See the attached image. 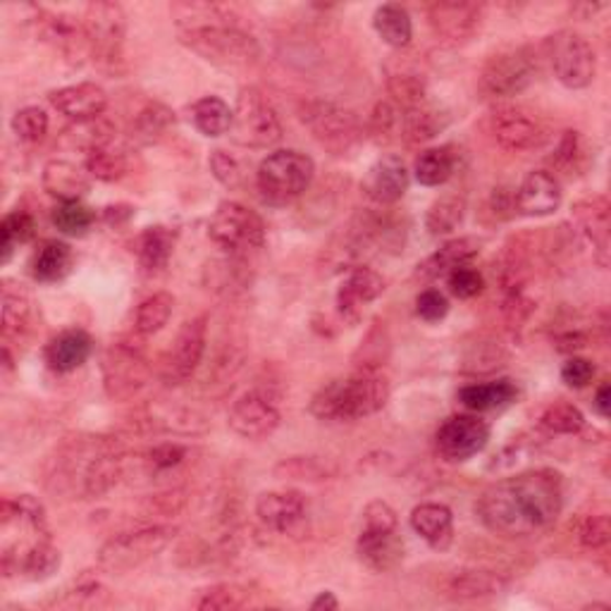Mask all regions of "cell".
Wrapping results in <instances>:
<instances>
[{
	"mask_svg": "<svg viewBox=\"0 0 611 611\" xmlns=\"http://www.w3.org/2000/svg\"><path fill=\"white\" fill-rule=\"evenodd\" d=\"M564 509L562 475L550 468L525 471L493 483L475 501V516L487 531L521 540L545 533Z\"/></svg>",
	"mask_w": 611,
	"mask_h": 611,
	"instance_id": "obj_1",
	"label": "cell"
},
{
	"mask_svg": "<svg viewBox=\"0 0 611 611\" xmlns=\"http://www.w3.org/2000/svg\"><path fill=\"white\" fill-rule=\"evenodd\" d=\"M180 41L199 58L220 70H249L261 60V44L237 22L233 10L217 3L172 5Z\"/></svg>",
	"mask_w": 611,
	"mask_h": 611,
	"instance_id": "obj_2",
	"label": "cell"
},
{
	"mask_svg": "<svg viewBox=\"0 0 611 611\" xmlns=\"http://www.w3.org/2000/svg\"><path fill=\"white\" fill-rule=\"evenodd\" d=\"M389 401V383L377 369H359L349 377L320 387L308 404L310 416L325 423H354L383 411Z\"/></svg>",
	"mask_w": 611,
	"mask_h": 611,
	"instance_id": "obj_3",
	"label": "cell"
},
{
	"mask_svg": "<svg viewBox=\"0 0 611 611\" xmlns=\"http://www.w3.org/2000/svg\"><path fill=\"white\" fill-rule=\"evenodd\" d=\"M316 162L310 156L282 148L261 160L256 172V184L268 206H290L314 182Z\"/></svg>",
	"mask_w": 611,
	"mask_h": 611,
	"instance_id": "obj_4",
	"label": "cell"
},
{
	"mask_svg": "<svg viewBox=\"0 0 611 611\" xmlns=\"http://www.w3.org/2000/svg\"><path fill=\"white\" fill-rule=\"evenodd\" d=\"M357 552L361 562L377 574L392 572L404 559V540L399 535L397 511L387 501L375 499L363 509V528Z\"/></svg>",
	"mask_w": 611,
	"mask_h": 611,
	"instance_id": "obj_5",
	"label": "cell"
},
{
	"mask_svg": "<svg viewBox=\"0 0 611 611\" xmlns=\"http://www.w3.org/2000/svg\"><path fill=\"white\" fill-rule=\"evenodd\" d=\"M298 120L304 122L310 137L332 156L349 154L363 134L359 117L349 108L328 99H306L298 103Z\"/></svg>",
	"mask_w": 611,
	"mask_h": 611,
	"instance_id": "obj_6",
	"label": "cell"
},
{
	"mask_svg": "<svg viewBox=\"0 0 611 611\" xmlns=\"http://www.w3.org/2000/svg\"><path fill=\"white\" fill-rule=\"evenodd\" d=\"M540 72V60L531 46L501 50L485 63L478 77L483 99H511L533 84Z\"/></svg>",
	"mask_w": 611,
	"mask_h": 611,
	"instance_id": "obj_7",
	"label": "cell"
},
{
	"mask_svg": "<svg viewBox=\"0 0 611 611\" xmlns=\"http://www.w3.org/2000/svg\"><path fill=\"white\" fill-rule=\"evenodd\" d=\"M178 535L172 525H146L111 538L99 550V566L111 574H127L166 550Z\"/></svg>",
	"mask_w": 611,
	"mask_h": 611,
	"instance_id": "obj_8",
	"label": "cell"
},
{
	"mask_svg": "<svg viewBox=\"0 0 611 611\" xmlns=\"http://www.w3.org/2000/svg\"><path fill=\"white\" fill-rule=\"evenodd\" d=\"M233 139L247 148H270L282 139V122L275 105L261 89L247 87L239 91L233 111Z\"/></svg>",
	"mask_w": 611,
	"mask_h": 611,
	"instance_id": "obj_9",
	"label": "cell"
},
{
	"mask_svg": "<svg viewBox=\"0 0 611 611\" xmlns=\"http://www.w3.org/2000/svg\"><path fill=\"white\" fill-rule=\"evenodd\" d=\"M103 387L113 401H127L137 397L151 377L146 351L132 339H120L105 349L103 354Z\"/></svg>",
	"mask_w": 611,
	"mask_h": 611,
	"instance_id": "obj_10",
	"label": "cell"
},
{
	"mask_svg": "<svg viewBox=\"0 0 611 611\" xmlns=\"http://www.w3.org/2000/svg\"><path fill=\"white\" fill-rule=\"evenodd\" d=\"M84 32L89 41V56L103 67H115L122 60V46L127 36V15L120 3L97 0L84 12Z\"/></svg>",
	"mask_w": 611,
	"mask_h": 611,
	"instance_id": "obj_11",
	"label": "cell"
},
{
	"mask_svg": "<svg viewBox=\"0 0 611 611\" xmlns=\"http://www.w3.org/2000/svg\"><path fill=\"white\" fill-rule=\"evenodd\" d=\"M208 237L233 253L261 249L265 244V223L244 203L223 201L208 220Z\"/></svg>",
	"mask_w": 611,
	"mask_h": 611,
	"instance_id": "obj_12",
	"label": "cell"
},
{
	"mask_svg": "<svg viewBox=\"0 0 611 611\" xmlns=\"http://www.w3.org/2000/svg\"><path fill=\"white\" fill-rule=\"evenodd\" d=\"M554 77L566 89H588L597 75V56L586 36L578 32L562 30L547 41Z\"/></svg>",
	"mask_w": 611,
	"mask_h": 611,
	"instance_id": "obj_13",
	"label": "cell"
},
{
	"mask_svg": "<svg viewBox=\"0 0 611 611\" xmlns=\"http://www.w3.org/2000/svg\"><path fill=\"white\" fill-rule=\"evenodd\" d=\"M485 22V5L468 0H440L428 5V24L444 46H466L480 34Z\"/></svg>",
	"mask_w": 611,
	"mask_h": 611,
	"instance_id": "obj_14",
	"label": "cell"
},
{
	"mask_svg": "<svg viewBox=\"0 0 611 611\" xmlns=\"http://www.w3.org/2000/svg\"><path fill=\"white\" fill-rule=\"evenodd\" d=\"M206 316H196L182 325L178 337H174L172 349L168 351L166 361H162V380L168 385H184L192 380L203 354H206Z\"/></svg>",
	"mask_w": 611,
	"mask_h": 611,
	"instance_id": "obj_15",
	"label": "cell"
},
{
	"mask_svg": "<svg viewBox=\"0 0 611 611\" xmlns=\"http://www.w3.org/2000/svg\"><path fill=\"white\" fill-rule=\"evenodd\" d=\"M490 442V426L480 416L459 414L446 418L434 432V446L446 461H468Z\"/></svg>",
	"mask_w": 611,
	"mask_h": 611,
	"instance_id": "obj_16",
	"label": "cell"
},
{
	"mask_svg": "<svg viewBox=\"0 0 611 611\" xmlns=\"http://www.w3.org/2000/svg\"><path fill=\"white\" fill-rule=\"evenodd\" d=\"M256 516L270 531L302 538L308 531V499L298 490L263 493L256 501Z\"/></svg>",
	"mask_w": 611,
	"mask_h": 611,
	"instance_id": "obj_17",
	"label": "cell"
},
{
	"mask_svg": "<svg viewBox=\"0 0 611 611\" xmlns=\"http://www.w3.org/2000/svg\"><path fill=\"white\" fill-rule=\"evenodd\" d=\"M280 420L275 399L261 389H251L233 404L227 423L244 440H263L280 428Z\"/></svg>",
	"mask_w": 611,
	"mask_h": 611,
	"instance_id": "obj_18",
	"label": "cell"
},
{
	"mask_svg": "<svg viewBox=\"0 0 611 611\" xmlns=\"http://www.w3.org/2000/svg\"><path fill=\"white\" fill-rule=\"evenodd\" d=\"M495 142L513 154L533 151L547 139V132L542 122L521 108H501L493 117Z\"/></svg>",
	"mask_w": 611,
	"mask_h": 611,
	"instance_id": "obj_19",
	"label": "cell"
},
{
	"mask_svg": "<svg viewBox=\"0 0 611 611\" xmlns=\"http://www.w3.org/2000/svg\"><path fill=\"white\" fill-rule=\"evenodd\" d=\"M385 292V278L373 268L357 265L351 268L347 278L337 290V310L347 323H359L363 308L373 304Z\"/></svg>",
	"mask_w": 611,
	"mask_h": 611,
	"instance_id": "obj_20",
	"label": "cell"
},
{
	"mask_svg": "<svg viewBox=\"0 0 611 611\" xmlns=\"http://www.w3.org/2000/svg\"><path fill=\"white\" fill-rule=\"evenodd\" d=\"M361 189L377 206H392L409 192V170L399 156H383L365 172Z\"/></svg>",
	"mask_w": 611,
	"mask_h": 611,
	"instance_id": "obj_21",
	"label": "cell"
},
{
	"mask_svg": "<svg viewBox=\"0 0 611 611\" xmlns=\"http://www.w3.org/2000/svg\"><path fill=\"white\" fill-rule=\"evenodd\" d=\"M609 213H611L609 199L602 194L580 199L574 203V208H572V215L578 223L582 237L592 244L597 261H600L602 265H609V247H611Z\"/></svg>",
	"mask_w": 611,
	"mask_h": 611,
	"instance_id": "obj_22",
	"label": "cell"
},
{
	"mask_svg": "<svg viewBox=\"0 0 611 611\" xmlns=\"http://www.w3.org/2000/svg\"><path fill=\"white\" fill-rule=\"evenodd\" d=\"M516 211L525 217H545L562 206V184L550 170H533L516 189Z\"/></svg>",
	"mask_w": 611,
	"mask_h": 611,
	"instance_id": "obj_23",
	"label": "cell"
},
{
	"mask_svg": "<svg viewBox=\"0 0 611 611\" xmlns=\"http://www.w3.org/2000/svg\"><path fill=\"white\" fill-rule=\"evenodd\" d=\"M60 550L53 545L50 538L34 542L20 554H3V576L5 578H26V580H46L60 568Z\"/></svg>",
	"mask_w": 611,
	"mask_h": 611,
	"instance_id": "obj_24",
	"label": "cell"
},
{
	"mask_svg": "<svg viewBox=\"0 0 611 611\" xmlns=\"http://www.w3.org/2000/svg\"><path fill=\"white\" fill-rule=\"evenodd\" d=\"M48 101L60 115L70 117L72 122H87L103 117L108 108V93L103 87L93 84V81H81V84L53 91Z\"/></svg>",
	"mask_w": 611,
	"mask_h": 611,
	"instance_id": "obj_25",
	"label": "cell"
},
{
	"mask_svg": "<svg viewBox=\"0 0 611 611\" xmlns=\"http://www.w3.org/2000/svg\"><path fill=\"white\" fill-rule=\"evenodd\" d=\"M36 24L38 34L46 44L56 46L67 58L75 60L89 53V41L84 32V22L75 20L72 15H63V12H44L36 10Z\"/></svg>",
	"mask_w": 611,
	"mask_h": 611,
	"instance_id": "obj_26",
	"label": "cell"
},
{
	"mask_svg": "<svg viewBox=\"0 0 611 611\" xmlns=\"http://www.w3.org/2000/svg\"><path fill=\"white\" fill-rule=\"evenodd\" d=\"M483 249V239L478 237H459L442 244V247L430 253L426 261H420L416 265L414 280L418 282H432L438 278H446L454 268L468 265L475 256Z\"/></svg>",
	"mask_w": 611,
	"mask_h": 611,
	"instance_id": "obj_27",
	"label": "cell"
},
{
	"mask_svg": "<svg viewBox=\"0 0 611 611\" xmlns=\"http://www.w3.org/2000/svg\"><path fill=\"white\" fill-rule=\"evenodd\" d=\"M41 184H44L50 196H56L60 203L65 201H81L91 189V174L87 168L77 166L72 160H48L41 174Z\"/></svg>",
	"mask_w": 611,
	"mask_h": 611,
	"instance_id": "obj_28",
	"label": "cell"
},
{
	"mask_svg": "<svg viewBox=\"0 0 611 611\" xmlns=\"http://www.w3.org/2000/svg\"><path fill=\"white\" fill-rule=\"evenodd\" d=\"M507 590V578L485 568H461L444 580V595L459 602L487 600Z\"/></svg>",
	"mask_w": 611,
	"mask_h": 611,
	"instance_id": "obj_29",
	"label": "cell"
},
{
	"mask_svg": "<svg viewBox=\"0 0 611 611\" xmlns=\"http://www.w3.org/2000/svg\"><path fill=\"white\" fill-rule=\"evenodd\" d=\"M411 528L416 535L423 538L432 550H446L454 538V516L452 509L438 505V501H426L411 511Z\"/></svg>",
	"mask_w": 611,
	"mask_h": 611,
	"instance_id": "obj_30",
	"label": "cell"
},
{
	"mask_svg": "<svg viewBox=\"0 0 611 611\" xmlns=\"http://www.w3.org/2000/svg\"><path fill=\"white\" fill-rule=\"evenodd\" d=\"M93 342L84 330H65L56 335L46 347V363L56 373H72L81 369L91 357Z\"/></svg>",
	"mask_w": 611,
	"mask_h": 611,
	"instance_id": "obj_31",
	"label": "cell"
},
{
	"mask_svg": "<svg viewBox=\"0 0 611 611\" xmlns=\"http://www.w3.org/2000/svg\"><path fill=\"white\" fill-rule=\"evenodd\" d=\"M428 79L411 63H399L397 67H387V93L389 101L397 103L401 111H409L420 103H426Z\"/></svg>",
	"mask_w": 611,
	"mask_h": 611,
	"instance_id": "obj_32",
	"label": "cell"
},
{
	"mask_svg": "<svg viewBox=\"0 0 611 611\" xmlns=\"http://www.w3.org/2000/svg\"><path fill=\"white\" fill-rule=\"evenodd\" d=\"M115 139V129L111 122L105 117L87 120V122H72L70 127L63 129L60 146L70 148V151H81V154H97L101 148H108Z\"/></svg>",
	"mask_w": 611,
	"mask_h": 611,
	"instance_id": "obj_33",
	"label": "cell"
},
{
	"mask_svg": "<svg viewBox=\"0 0 611 611\" xmlns=\"http://www.w3.org/2000/svg\"><path fill=\"white\" fill-rule=\"evenodd\" d=\"M174 125H178V117H174L168 105L146 103L132 120L129 139L139 146H151L160 139H166L174 129Z\"/></svg>",
	"mask_w": 611,
	"mask_h": 611,
	"instance_id": "obj_34",
	"label": "cell"
},
{
	"mask_svg": "<svg viewBox=\"0 0 611 611\" xmlns=\"http://www.w3.org/2000/svg\"><path fill=\"white\" fill-rule=\"evenodd\" d=\"M516 397H519V387H516L513 380L507 377L495 380V383H480L459 389V401L473 414L501 409V406L511 404Z\"/></svg>",
	"mask_w": 611,
	"mask_h": 611,
	"instance_id": "obj_35",
	"label": "cell"
},
{
	"mask_svg": "<svg viewBox=\"0 0 611 611\" xmlns=\"http://www.w3.org/2000/svg\"><path fill=\"white\" fill-rule=\"evenodd\" d=\"M450 125V115H444L438 108L428 103H420L416 108L404 111L401 120V137L406 144L418 146L438 137V134Z\"/></svg>",
	"mask_w": 611,
	"mask_h": 611,
	"instance_id": "obj_36",
	"label": "cell"
},
{
	"mask_svg": "<svg viewBox=\"0 0 611 611\" xmlns=\"http://www.w3.org/2000/svg\"><path fill=\"white\" fill-rule=\"evenodd\" d=\"M75 263V253L70 244L48 239L38 247V251L32 258V275L38 282H60L63 278L70 275Z\"/></svg>",
	"mask_w": 611,
	"mask_h": 611,
	"instance_id": "obj_37",
	"label": "cell"
},
{
	"mask_svg": "<svg viewBox=\"0 0 611 611\" xmlns=\"http://www.w3.org/2000/svg\"><path fill=\"white\" fill-rule=\"evenodd\" d=\"M373 26H375L377 36L383 38L387 46L397 48V50L409 46L414 38V24H411L409 10L399 3L380 5L373 15Z\"/></svg>",
	"mask_w": 611,
	"mask_h": 611,
	"instance_id": "obj_38",
	"label": "cell"
},
{
	"mask_svg": "<svg viewBox=\"0 0 611 611\" xmlns=\"http://www.w3.org/2000/svg\"><path fill=\"white\" fill-rule=\"evenodd\" d=\"M174 251V233L168 227H148L137 239V258L146 273H160L166 270Z\"/></svg>",
	"mask_w": 611,
	"mask_h": 611,
	"instance_id": "obj_39",
	"label": "cell"
},
{
	"mask_svg": "<svg viewBox=\"0 0 611 611\" xmlns=\"http://www.w3.org/2000/svg\"><path fill=\"white\" fill-rule=\"evenodd\" d=\"M456 170V154L454 146H438L428 148L420 154L414 162V174L416 182L423 186H440L452 178Z\"/></svg>",
	"mask_w": 611,
	"mask_h": 611,
	"instance_id": "obj_40",
	"label": "cell"
},
{
	"mask_svg": "<svg viewBox=\"0 0 611 611\" xmlns=\"http://www.w3.org/2000/svg\"><path fill=\"white\" fill-rule=\"evenodd\" d=\"M233 108L220 97H203L192 105L194 127L208 139L223 137V134L233 129Z\"/></svg>",
	"mask_w": 611,
	"mask_h": 611,
	"instance_id": "obj_41",
	"label": "cell"
},
{
	"mask_svg": "<svg viewBox=\"0 0 611 611\" xmlns=\"http://www.w3.org/2000/svg\"><path fill=\"white\" fill-rule=\"evenodd\" d=\"M466 199L459 194H444L432 203L426 215V227L432 237H446L464 223Z\"/></svg>",
	"mask_w": 611,
	"mask_h": 611,
	"instance_id": "obj_42",
	"label": "cell"
},
{
	"mask_svg": "<svg viewBox=\"0 0 611 611\" xmlns=\"http://www.w3.org/2000/svg\"><path fill=\"white\" fill-rule=\"evenodd\" d=\"M174 310V296L170 292H156L144 298L137 308V318H134V330L142 337H151L160 332L172 318Z\"/></svg>",
	"mask_w": 611,
	"mask_h": 611,
	"instance_id": "obj_43",
	"label": "cell"
},
{
	"mask_svg": "<svg viewBox=\"0 0 611 611\" xmlns=\"http://www.w3.org/2000/svg\"><path fill=\"white\" fill-rule=\"evenodd\" d=\"M550 162H552L554 170H559L562 174H568V178H574V174H580L582 170H586L588 148H586V142H582V137H580V132L566 129L562 134L559 144H556Z\"/></svg>",
	"mask_w": 611,
	"mask_h": 611,
	"instance_id": "obj_44",
	"label": "cell"
},
{
	"mask_svg": "<svg viewBox=\"0 0 611 611\" xmlns=\"http://www.w3.org/2000/svg\"><path fill=\"white\" fill-rule=\"evenodd\" d=\"M32 318V304L30 296H26L20 287H12L5 284L3 287V337H22L30 328Z\"/></svg>",
	"mask_w": 611,
	"mask_h": 611,
	"instance_id": "obj_45",
	"label": "cell"
},
{
	"mask_svg": "<svg viewBox=\"0 0 611 611\" xmlns=\"http://www.w3.org/2000/svg\"><path fill=\"white\" fill-rule=\"evenodd\" d=\"M50 220L58 227V233L67 237H84L93 220H97V213L87 208L81 201H65L53 208Z\"/></svg>",
	"mask_w": 611,
	"mask_h": 611,
	"instance_id": "obj_46",
	"label": "cell"
},
{
	"mask_svg": "<svg viewBox=\"0 0 611 611\" xmlns=\"http://www.w3.org/2000/svg\"><path fill=\"white\" fill-rule=\"evenodd\" d=\"M401 120H404V111L392 103L389 99L377 101L375 108L371 111L369 117V134L371 139L377 144H389L401 137Z\"/></svg>",
	"mask_w": 611,
	"mask_h": 611,
	"instance_id": "obj_47",
	"label": "cell"
},
{
	"mask_svg": "<svg viewBox=\"0 0 611 611\" xmlns=\"http://www.w3.org/2000/svg\"><path fill=\"white\" fill-rule=\"evenodd\" d=\"M249 604V590L239 582H217L208 590H203L194 602L201 611H235Z\"/></svg>",
	"mask_w": 611,
	"mask_h": 611,
	"instance_id": "obj_48",
	"label": "cell"
},
{
	"mask_svg": "<svg viewBox=\"0 0 611 611\" xmlns=\"http://www.w3.org/2000/svg\"><path fill=\"white\" fill-rule=\"evenodd\" d=\"M540 426L554 434H578L586 428V416H582V411L574 404L554 401L542 411Z\"/></svg>",
	"mask_w": 611,
	"mask_h": 611,
	"instance_id": "obj_49",
	"label": "cell"
},
{
	"mask_svg": "<svg viewBox=\"0 0 611 611\" xmlns=\"http://www.w3.org/2000/svg\"><path fill=\"white\" fill-rule=\"evenodd\" d=\"M84 168L91 174V180L120 182L129 172V162H127L125 154L113 151V148L108 146V148H101V151H97V154L87 156Z\"/></svg>",
	"mask_w": 611,
	"mask_h": 611,
	"instance_id": "obj_50",
	"label": "cell"
},
{
	"mask_svg": "<svg viewBox=\"0 0 611 611\" xmlns=\"http://www.w3.org/2000/svg\"><path fill=\"white\" fill-rule=\"evenodd\" d=\"M34 217L26 213V211H12L3 217V223H0V237H3V263L10 261L12 251H15L18 244L30 241L34 237Z\"/></svg>",
	"mask_w": 611,
	"mask_h": 611,
	"instance_id": "obj_51",
	"label": "cell"
},
{
	"mask_svg": "<svg viewBox=\"0 0 611 611\" xmlns=\"http://www.w3.org/2000/svg\"><path fill=\"white\" fill-rule=\"evenodd\" d=\"M48 125H50L48 115L44 108L38 105H26L12 115V132H15V137L24 144L44 142V137L48 134Z\"/></svg>",
	"mask_w": 611,
	"mask_h": 611,
	"instance_id": "obj_52",
	"label": "cell"
},
{
	"mask_svg": "<svg viewBox=\"0 0 611 611\" xmlns=\"http://www.w3.org/2000/svg\"><path fill=\"white\" fill-rule=\"evenodd\" d=\"M611 538V525L607 513H590L580 521L578 540L586 550H604Z\"/></svg>",
	"mask_w": 611,
	"mask_h": 611,
	"instance_id": "obj_53",
	"label": "cell"
},
{
	"mask_svg": "<svg viewBox=\"0 0 611 611\" xmlns=\"http://www.w3.org/2000/svg\"><path fill=\"white\" fill-rule=\"evenodd\" d=\"M208 166L213 170V178L227 189H239L244 182V170L235 156H229L223 148H215L208 158Z\"/></svg>",
	"mask_w": 611,
	"mask_h": 611,
	"instance_id": "obj_54",
	"label": "cell"
},
{
	"mask_svg": "<svg viewBox=\"0 0 611 611\" xmlns=\"http://www.w3.org/2000/svg\"><path fill=\"white\" fill-rule=\"evenodd\" d=\"M446 284H450V292L459 298H475L483 294L485 290V278L478 270L471 265L454 268L450 275H446Z\"/></svg>",
	"mask_w": 611,
	"mask_h": 611,
	"instance_id": "obj_55",
	"label": "cell"
},
{
	"mask_svg": "<svg viewBox=\"0 0 611 611\" xmlns=\"http://www.w3.org/2000/svg\"><path fill=\"white\" fill-rule=\"evenodd\" d=\"M63 607H77V609H93V607H108L111 604V597H108V590L97 580L81 582L72 592H67L65 600L60 602Z\"/></svg>",
	"mask_w": 611,
	"mask_h": 611,
	"instance_id": "obj_56",
	"label": "cell"
},
{
	"mask_svg": "<svg viewBox=\"0 0 611 611\" xmlns=\"http://www.w3.org/2000/svg\"><path fill=\"white\" fill-rule=\"evenodd\" d=\"M280 475H290L298 480H325L328 478V468H325L318 459L310 456H292L275 468Z\"/></svg>",
	"mask_w": 611,
	"mask_h": 611,
	"instance_id": "obj_57",
	"label": "cell"
},
{
	"mask_svg": "<svg viewBox=\"0 0 611 611\" xmlns=\"http://www.w3.org/2000/svg\"><path fill=\"white\" fill-rule=\"evenodd\" d=\"M186 456V446L178 442H162L146 452V464L156 471H170L180 466Z\"/></svg>",
	"mask_w": 611,
	"mask_h": 611,
	"instance_id": "obj_58",
	"label": "cell"
},
{
	"mask_svg": "<svg viewBox=\"0 0 611 611\" xmlns=\"http://www.w3.org/2000/svg\"><path fill=\"white\" fill-rule=\"evenodd\" d=\"M416 314L426 323H438L450 314V302L440 290H426L416 298Z\"/></svg>",
	"mask_w": 611,
	"mask_h": 611,
	"instance_id": "obj_59",
	"label": "cell"
},
{
	"mask_svg": "<svg viewBox=\"0 0 611 611\" xmlns=\"http://www.w3.org/2000/svg\"><path fill=\"white\" fill-rule=\"evenodd\" d=\"M595 377V363L580 357H572L562 365V380L568 387H588Z\"/></svg>",
	"mask_w": 611,
	"mask_h": 611,
	"instance_id": "obj_60",
	"label": "cell"
},
{
	"mask_svg": "<svg viewBox=\"0 0 611 611\" xmlns=\"http://www.w3.org/2000/svg\"><path fill=\"white\" fill-rule=\"evenodd\" d=\"M132 215H134V208L127 206V203H117V206H105L103 208V220L111 227L125 225Z\"/></svg>",
	"mask_w": 611,
	"mask_h": 611,
	"instance_id": "obj_61",
	"label": "cell"
},
{
	"mask_svg": "<svg viewBox=\"0 0 611 611\" xmlns=\"http://www.w3.org/2000/svg\"><path fill=\"white\" fill-rule=\"evenodd\" d=\"M586 342H588V339L582 332H564V335L556 337V349H559V351H578V349L586 347Z\"/></svg>",
	"mask_w": 611,
	"mask_h": 611,
	"instance_id": "obj_62",
	"label": "cell"
},
{
	"mask_svg": "<svg viewBox=\"0 0 611 611\" xmlns=\"http://www.w3.org/2000/svg\"><path fill=\"white\" fill-rule=\"evenodd\" d=\"M595 411L600 414L602 418H609V411H611V387L609 383H602L600 387H597V395H595Z\"/></svg>",
	"mask_w": 611,
	"mask_h": 611,
	"instance_id": "obj_63",
	"label": "cell"
},
{
	"mask_svg": "<svg viewBox=\"0 0 611 611\" xmlns=\"http://www.w3.org/2000/svg\"><path fill=\"white\" fill-rule=\"evenodd\" d=\"M310 609H314V611H335V609H339V600L335 597V592L325 590L316 597L314 602H310Z\"/></svg>",
	"mask_w": 611,
	"mask_h": 611,
	"instance_id": "obj_64",
	"label": "cell"
}]
</instances>
